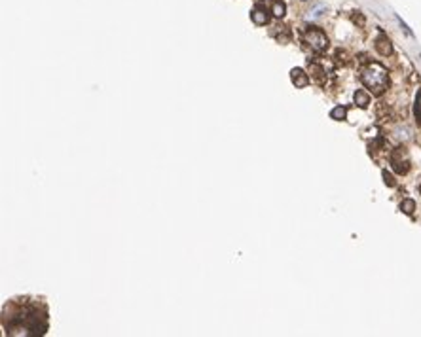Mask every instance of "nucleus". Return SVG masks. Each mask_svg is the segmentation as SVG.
<instances>
[{"instance_id": "nucleus-7", "label": "nucleus", "mask_w": 421, "mask_h": 337, "mask_svg": "<svg viewBox=\"0 0 421 337\" xmlns=\"http://www.w3.org/2000/svg\"><path fill=\"white\" fill-rule=\"evenodd\" d=\"M355 104L359 108H366L370 104V95L366 93L365 89H359V91L355 93Z\"/></svg>"}, {"instance_id": "nucleus-10", "label": "nucleus", "mask_w": 421, "mask_h": 337, "mask_svg": "<svg viewBox=\"0 0 421 337\" xmlns=\"http://www.w3.org/2000/svg\"><path fill=\"white\" fill-rule=\"evenodd\" d=\"M285 12H286V6H285V2H273V6H272V13L275 15V17H283L285 15Z\"/></svg>"}, {"instance_id": "nucleus-6", "label": "nucleus", "mask_w": 421, "mask_h": 337, "mask_svg": "<svg viewBox=\"0 0 421 337\" xmlns=\"http://www.w3.org/2000/svg\"><path fill=\"white\" fill-rule=\"evenodd\" d=\"M251 19H253L256 25H266L267 19H270V15H267V12L264 10V8H254L253 12H251Z\"/></svg>"}, {"instance_id": "nucleus-5", "label": "nucleus", "mask_w": 421, "mask_h": 337, "mask_svg": "<svg viewBox=\"0 0 421 337\" xmlns=\"http://www.w3.org/2000/svg\"><path fill=\"white\" fill-rule=\"evenodd\" d=\"M291 80L296 88H305L310 83V76L305 74L302 69H292L291 70Z\"/></svg>"}, {"instance_id": "nucleus-14", "label": "nucleus", "mask_w": 421, "mask_h": 337, "mask_svg": "<svg viewBox=\"0 0 421 337\" xmlns=\"http://www.w3.org/2000/svg\"><path fill=\"white\" fill-rule=\"evenodd\" d=\"M353 21H355V23H359V25H365V17H362V15H359V12H355Z\"/></svg>"}, {"instance_id": "nucleus-12", "label": "nucleus", "mask_w": 421, "mask_h": 337, "mask_svg": "<svg viewBox=\"0 0 421 337\" xmlns=\"http://www.w3.org/2000/svg\"><path fill=\"white\" fill-rule=\"evenodd\" d=\"M414 114H415V119H417V121H421V91H417V97H415Z\"/></svg>"}, {"instance_id": "nucleus-3", "label": "nucleus", "mask_w": 421, "mask_h": 337, "mask_svg": "<svg viewBox=\"0 0 421 337\" xmlns=\"http://www.w3.org/2000/svg\"><path fill=\"white\" fill-rule=\"evenodd\" d=\"M391 167L395 171L396 175H406L410 171V159H408V154H406V148L398 146L393 150L391 154Z\"/></svg>"}, {"instance_id": "nucleus-8", "label": "nucleus", "mask_w": 421, "mask_h": 337, "mask_svg": "<svg viewBox=\"0 0 421 337\" xmlns=\"http://www.w3.org/2000/svg\"><path fill=\"white\" fill-rule=\"evenodd\" d=\"M311 69V74H313V78H315V81H319V83H324V70L317 65V62H313V65H310Z\"/></svg>"}, {"instance_id": "nucleus-13", "label": "nucleus", "mask_w": 421, "mask_h": 337, "mask_svg": "<svg viewBox=\"0 0 421 337\" xmlns=\"http://www.w3.org/2000/svg\"><path fill=\"white\" fill-rule=\"evenodd\" d=\"M384 180H385V184H387L389 187L395 186V178H393V175H391L389 171H384Z\"/></svg>"}, {"instance_id": "nucleus-1", "label": "nucleus", "mask_w": 421, "mask_h": 337, "mask_svg": "<svg viewBox=\"0 0 421 337\" xmlns=\"http://www.w3.org/2000/svg\"><path fill=\"white\" fill-rule=\"evenodd\" d=\"M360 80L365 83V88L374 95L385 93V89L389 88V74L384 65L379 62H368L366 69H362L360 72Z\"/></svg>"}, {"instance_id": "nucleus-4", "label": "nucleus", "mask_w": 421, "mask_h": 337, "mask_svg": "<svg viewBox=\"0 0 421 337\" xmlns=\"http://www.w3.org/2000/svg\"><path fill=\"white\" fill-rule=\"evenodd\" d=\"M376 50H378L379 55H384V57L393 55V44H391V40L385 36L384 32H379L378 40H376Z\"/></svg>"}, {"instance_id": "nucleus-9", "label": "nucleus", "mask_w": 421, "mask_h": 337, "mask_svg": "<svg viewBox=\"0 0 421 337\" xmlns=\"http://www.w3.org/2000/svg\"><path fill=\"white\" fill-rule=\"evenodd\" d=\"M347 116V108L346 107H336L332 112H330V118L336 119V121H343Z\"/></svg>"}, {"instance_id": "nucleus-2", "label": "nucleus", "mask_w": 421, "mask_h": 337, "mask_svg": "<svg viewBox=\"0 0 421 337\" xmlns=\"http://www.w3.org/2000/svg\"><path fill=\"white\" fill-rule=\"evenodd\" d=\"M303 42L310 46L311 50L317 51V53H322V51L329 48V38L327 34L317 29V27H305L303 31Z\"/></svg>"}, {"instance_id": "nucleus-15", "label": "nucleus", "mask_w": 421, "mask_h": 337, "mask_svg": "<svg viewBox=\"0 0 421 337\" xmlns=\"http://www.w3.org/2000/svg\"><path fill=\"white\" fill-rule=\"evenodd\" d=\"M419 192H421V186H419Z\"/></svg>"}, {"instance_id": "nucleus-11", "label": "nucleus", "mask_w": 421, "mask_h": 337, "mask_svg": "<svg viewBox=\"0 0 421 337\" xmlns=\"http://www.w3.org/2000/svg\"><path fill=\"white\" fill-rule=\"evenodd\" d=\"M400 210H403L404 214H414L415 203L412 199H404L403 203H400Z\"/></svg>"}]
</instances>
